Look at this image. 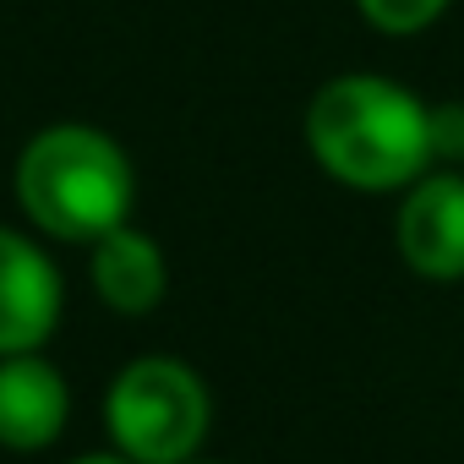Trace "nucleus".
Returning <instances> with one entry per match:
<instances>
[{"label": "nucleus", "mask_w": 464, "mask_h": 464, "mask_svg": "<svg viewBox=\"0 0 464 464\" xmlns=\"http://www.w3.org/2000/svg\"><path fill=\"white\" fill-rule=\"evenodd\" d=\"M399 257L437 285L464 279V175H420L404 186L399 208Z\"/></svg>", "instance_id": "4"}, {"label": "nucleus", "mask_w": 464, "mask_h": 464, "mask_svg": "<svg viewBox=\"0 0 464 464\" xmlns=\"http://www.w3.org/2000/svg\"><path fill=\"white\" fill-rule=\"evenodd\" d=\"M355 12L366 17V28L388 39H415L448 12V0H355Z\"/></svg>", "instance_id": "8"}, {"label": "nucleus", "mask_w": 464, "mask_h": 464, "mask_svg": "<svg viewBox=\"0 0 464 464\" xmlns=\"http://www.w3.org/2000/svg\"><path fill=\"white\" fill-rule=\"evenodd\" d=\"M61 323V274L17 229H0V355L39 350Z\"/></svg>", "instance_id": "5"}, {"label": "nucleus", "mask_w": 464, "mask_h": 464, "mask_svg": "<svg viewBox=\"0 0 464 464\" xmlns=\"http://www.w3.org/2000/svg\"><path fill=\"white\" fill-rule=\"evenodd\" d=\"M431 164H464V104H426Z\"/></svg>", "instance_id": "9"}, {"label": "nucleus", "mask_w": 464, "mask_h": 464, "mask_svg": "<svg viewBox=\"0 0 464 464\" xmlns=\"http://www.w3.org/2000/svg\"><path fill=\"white\" fill-rule=\"evenodd\" d=\"M208 388L169 355L131 361L104 393V426L137 464H186L208 437Z\"/></svg>", "instance_id": "3"}, {"label": "nucleus", "mask_w": 464, "mask_h": 464, "mask_svg": "<svg viewBox=\"0 0 464 464\" xmlns=\"http://www.w3.org/2000/svg\"><path fill=\"white\" fill-rule=\"evenodd\" d=\"M72 415V393L66 377L23 350V355H0V448L12 453H39L66 431Z\"/></svg>", "instance_id": "6"}, {"label": "nucleus", "mask_w": 464, "mask_h": 464, "mask_svg": "<svg viewBox=\"0 0 464 464\" xmlns=\"http://www.w3.org/2000/svg\"><path fill=\"white\" fill-rule=\"evenodd\" d=\"M186 464H191V459H186Z\"/></svg>", "instance_id": "11"}, {"label": "nucleus", "mask_w": 464, "mask_h": 464, "mask_svg": "<svg viewBox=\"0 0 464 464\" xmlns=\"http://www.w3.org/2000/svg\"><path fill=\"white\" fill-rule=\"evenodd\" d=\"M77 464H137V459H126V453H88V459H77Z\"/></svg>", "instance_id": "10"}, {"label": "nucleus", "mask_w": 464, "mask_h": 464, "mask_svg": "<svg viewBox=\"0 0 464 464\" xmlns=\"http://www.w3.org/2000/svg\"><path fill=\"white\" fill-rule=\"evenodd\" d=\"M164 285H169V268H164V252L153 236H142L131 224H115L110 236L93 241V290L110 312L142 317L164 301Z\"/></svg>", "instance_id": "7"}, {"label": "nucleus", "mask_w": 464, "mask_h": 464, "mask_svg": "<svg viewBox=\"0 0 464 464\" xmlns=\"http://www.w3.org/2000/svg\"><path fill=\"white\" fill-rule=\"evenodd\" d=\"M312 159L355 191H404L431 164L426 104L393 77L344 72L323 82L306 104Z\"/></svg>", "instance_id": "1"}, {"label": "nucleus", "mask_w": 464, "mask_h": 464, "mask_svg": "<svg viewBox=\"0 0 464 464\" xmlns=\"http://www.w3.org/2000/svg\"><path fill=\"white\" fill-rule=\"evenodd\" d=\"M137 197L131 159L99 126H50L17 153V202L55 241H99Z\"/></svg>", "instance_id": "2"}]
</instances>
